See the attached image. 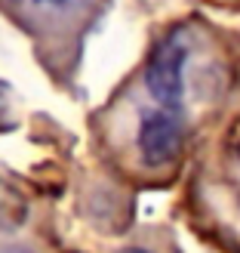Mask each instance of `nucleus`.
<instances>
[{
    "instance_id": "f257e3e1",
    "label": "nucleus",
    "mask_w": 240,
    "mask_h": 253,
    "mask_svg": "<svg viewBox=\"0 0 240 253\" xmlns=\"http://www.w3.org/2000/svg\"><path fill=\"white\" fill-rule=\"evenodd\" d=\"M188 53H191L188 34L185 31H172L167 41L154 49V56H151L148 71H145V84H148V93L154 96V102L160 108L182 111Z\"/></svg>"
},
{
    "instance_id": "20e7f679",
    "label": "nucleus",
    "mask_w": 240,
    "mask_h": 253,
    "mask_svg": "<svg viewBox=\"0 0 240 253\" xmlns=\"http://www.w3.org/2000/svg\"><path fill=\"white\" fill-rule=\"evenodd\" d=\"M34 3H40V6H68L74 0H34Z\"/></svg>"
},
{
    "instance_id": "39448f33",
    "label": "nucleus",
    "mask_w": 240,
    "mask_h": 253,
    "mask_svg": "<svg viewBox=\"0 0 240 253\" xmlns=\"http://www.w3.org/2000/svg\"><path fill=\"white\" fill-rule=\"evenodd\" d=\"M123 253H151V250H142V247H130V250H123Z\"/></svg>"
},
{
    "instance_id": "7ed1b4c3",
    "label": "nucleus",
    "mask_w": 240,
    "mask_h": 253,
    "mask_svg": "<svg viewBox=\"0 0 240 253\" xmlns=\"http://www.w3.org/2000/svg\"><path fill=\"white\" fill-rule=\"evenodd\" d=\"M0 253H31V250L22 247V244H3V247H0Z\"/></svg>"
},
{
    "instance_id": "f03ea898",
    "label": "nucleus",
    "mask_w": 240,
    "mask_h": 253,
    "mask_svg": "<svg viewBox=\"0 0 240 253\" xmlns=\"http://www.w3.org/2000/svg\"><path fill=\"white\" fill-rule=\"evenodd\" d=\"M185 142V124L179 111L170 108H154L145 111L142 124H138V151H142V161L148 167H163V164H172L182 151Z\"/></svg>"
}]
</instances>
